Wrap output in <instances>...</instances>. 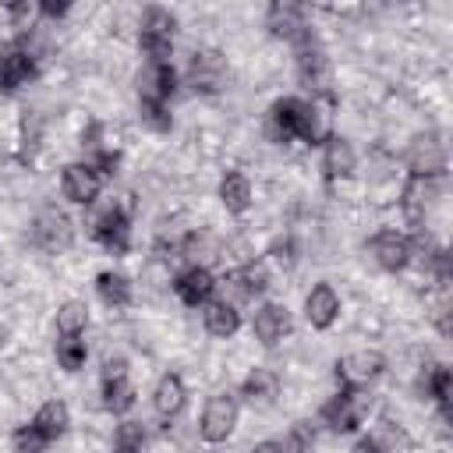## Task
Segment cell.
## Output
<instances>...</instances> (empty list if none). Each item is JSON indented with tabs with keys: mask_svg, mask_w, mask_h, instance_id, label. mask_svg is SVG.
<instances>
[{
	"mask_svg": "<svg viewBox=\"0 0 453 453\" xmlns=\"http://www.w3.org/2000/svg\"><path fill=\"white\" fill-rule=\"evenodd\" d=\"M173 92H177L173 64H145L138 71V99L142 103H170Z\"/></svg>",
	"mask_w": 453,
	"mask_h": 453,
	"instance_id": "cell-14",
	"label": "cell"
},
{
	"mask_svg": "<svg viewBox=\"0 0 453 453\" xmlns=\"http://www.w3.org/2000/svg\"><path fill=\"white\" fill-rule=\"evenodd\" d=\"M85 357H88V347L81 336H60L57 340V365L64 372H81L85 368Z\"/></svg>",
	"mask_w": 453,
	"mask_h": 453,
	"instance_id": "cell-31",
	"label": "cell"
},
{
	"mask_svg": "<svg viewBox=\"0 0 453 453\" xmlns=\"http://www.w3.org/2000/svg\"><path fill=\"white\" fill-rule=\"evenodd\" d=\"M403 163L411 170V177H432L439 180L446 173V145L439 142V134H414L407 142V152H403Z\"/></svg>",
	"mask_w": 453,
	"mask_h": 453,
	"instance_id": "cell-6",
	"label": "cell"
},
{
	"mask_svg": "<svg viewBox=\"0 0 453 453\" xmlns=\"http://www.w3.org/2000/svg\"><path fill=\"white\" fill-rule=\"evenodd\" d=\"M138 117H142L145 127H152V131H159V134L173 127V117H170L166 103H142V99H138Z\"/></svg>",
	"mask_w": 453,
	"mask_h": 453,
	"instance_id": "cell-36",
	"label": "cell"
},
{
	"mask_svg": "<svg viewBox=\"0 0 453 453\" xmlns=\"http://www.w3.org/2000/svg\"><path fill=\"white\" fill-rule=\"evenodd\" d=\"M173 294L180 297V304L188 308H202L205 301L216 297V276L202 265H188L177 280H173Z\"/></svg>",
	"mask_w": 453,
	"mask_h": 453,
	"instance_id": "cell-16",
	"label": "cell"
},
{
	"mask_svg": "<svg viewBox=\"0 0 453 453\" xmlns=\"http://www.w3.org/2000/svg\"><path fill=\"white\" fill-rule=\"evenodd\" d=\"M124 375H127V361H124L120 354L103 361V382H110V379H124Z\"/></svg>",
	"mask_w": 453,
	"mask_h": 453,
	"instance_id": "cell-40",
	"label": "cell"
},
{
	"mask_svg": "<svg viewBox=\"0 0 453 453\" xmlns=\"http://www.w3.org/2000/svg\"><path fill=\"white\" fill-rule=\"evenodd\" d=\"M11 446H14V453H46L50 439H46V435L28 421V425H18V428H14Z\"/></svg>",
	"mask_w": 453,
	"mask_h": 453,
	"instance_id": "cell-34",
	"label": "cell"
},
{
	"mask_svg": "<svg viewBox=\"0 0 453 453\" xmlns=\"http://www.w3.org/2000/svg\"><path fill=\"white\" fill-rule=\"evenodd\" d=\"M219 202H223V209L230 216H244L251 209V180L241 170L223 173V180H219Z\"/></svg>",
	"mask_w": 453,
	"mask_h": 453,
	"instance_id": "cell-24",
	"label": "cell"
},
{
	"mask_svg": "<svg viewBox=\"0 0 453 453\" xmlns=\"http://www.w3.org/2000/svg\"><path fill=\"white\" fill-rule=\"evenodd\" d=\"M297 138L308 145H322L333 138V96H308L297 99Z\"/></svg>",
	"mask_w": 453,
	"mask_h": 453,
	"instance_id": "cell-5",
	"label": "cell"
},
{
	"mask_svg": "<svg viewBox=\"0 0 453 453\" xmlns=\"http://www.w3.org/2000/svg\"><path fill=\"white\" fill-rule=\"evenodd\" d=\"M382 372H386V357L379 350H350L336 361L340 389H368Z\"/></svg>",
	"mask_w": 453,
	"mask_h": 453,
	"instance_id": "cell-7",
	"label": "cell"
},
{
	"mask_svg": "<svg viewBox=\"0 0 453 453\" xmlns=\"http://www.w3.org/2000/svg\"><path fill=\"white\" fill-rule=\"evenodd\" d=\"M32 425L53 442V439H60V435L67 432V425H71V411H67L64 400H46V403L32 414Z\"/></svg>",
	"mask_w": 453,
	"mask_h": 453,
	"instance_id": "cell-25",
	"label": "cell"
},
{
	"mask_svg": "<svg viewBox=\"0 0 453 453\" xmlns=\"http://www.w3.org/2000/svg\"><path fill=\"white\" fill-rule=\"evenodd\" d=\"M4 340H7V326L0 322V347H4Z\"/></svg>",
	"mask_w": 453,
	"mask_h": 453,
	"instance_id": "cell-44",
	"label": "cell"
},
{
	"mask_svg": "<svg viewBox=\"0 0 453 453\" xmlns=\"http://www.w3.org/2000/svg\"><path fill=\"white\" fill-rule=\"evenodd\" d=\"M39 71V60L21 42H0V92H18Z\"/></svg>",
	"mask_w": 453,
	"mask_h": 453,
	"instance_id": "cell-11",
	"label": "cell"
},
{
	"mask_svg": "<svg viewBox=\"0 0 453 453\" xmlns=\"http://www.w3.org/2000/svg\"><path fill=\"white\" fill-rule=\"evenodd\" d=\"M294 60H297V78L311 96H326L329 92V57L319 46V39L308 32L294 42Z\"/></svg>",
	"mask_w": 453,
	"mask_h": 453,
	"instance_id": "cell-4",
	"label": "cell"
},
{
	"mask_svg": "<svg viewBox=\"0 0 453 453\" xmlns=\"http://www.w3.org/2000/svg\"><path fill=\"white\" fill-rule=\"evenodd\" d=\"M251 453H283V446H280V439H262V442H255Z\"/></svg>",
	"mask_w": 453,
	"mask_h": 453,
	"instance_id": "cell-43",
	"label": "cell"
},
{
	"mask_svg": "<svg viewBox=\"0 0 453 453\" xmlns=\"http://www.w3.org/2000/svg\"><path fill=\"white\" fill-rule=\"evenodd\" d=\"M223 81H226V57L219 50H209V46L195 50L191 60H188V85L195 92L212 96V92L223 88Z\"/></svg>",
	"mask_w": 453,
	"mask_h": 453,
	"instance_id": "cell-10",
	"label": "cell"
},
{
	"mask_svg": "<svg viewBox=\"0 0 453 453\" xmlns=\"http://www.w3.org/2000/svg\"><path fill=\"white\" fill-rule=\"evenodd\" d=\"M134 400H138V389H134V382H131L127 375L103 382V407H106L110 414H127V411L134 407Z\"/></svg>",
	"mask_w": 453,
	"mask_h": 453,
	"instance_id": "cell-29",
	"label": "cell"
},
{
	"mask_svg": "<svg viewBox=\"0 0 453 453\" xmlns=\"http://www.w3.org/2000/svg\"><path fill=\"white\" fill-rule=\"evenodd\" d=\"M265 255H269V262H273V265H280V269H294V262H297V248H294V241H290V237L273 241Z\"/></svg>",
	"mask_w": 453,
	"mask_h": 453,
	"instance_id": "cell-39",
	"label": "cell"
},
{
	"mask_svg": "<svg viewBox=\"0 0 453 453\" xmlns=\"http://www.w3.org/2000/svg\"><path fill=\"white\" fill-rule=\"evenodd\" d=\"M7 18L14 28L32 32V25L39 21V4L35 0H14V4H7Z\"/></svg>",
	"mask_w": 453,
	"mask_h": 453,
	"instance_id": "cell-37",
	"label": "cell"
},
{
	"mask_svg": "<svg viewBox=\"0 0 453 453\" xmlns=\"http://www.w3.org/2000/svg\"><path fill=\"white\" fill-rule=\"evenodd\" d=\"M350 453H382V449H379V442H375L372 435H361V439L350 446Z\"/></svg>",
	"mask_w": 453,
	"mask_h": 453,
	"instance_id": "cell-42",
	"label": "cell"
},
{
	"mask_svg": "<svg viewBox=\"0 0 453 453\" xmlns=\"http://www.w3.org/2000/svg\"><path fill=\"white\" fill-rule=\"evenodd\" d=\"M202 326H205L209 336H216V340H230V336L241 329V311H237L234 304L212 297V301L202 304Z\"/></svg>",
	"mask_w": 453,
	"mask_h": 453,
	"instance_id": "cell-21",
	"label": "cell"
},
{
	"mask_svg": "<svg viewBox=\"0 0 453 453\" xmlns=\"http://www.w3.org/2000/svg\"><path fill=\"white\" fill-rule=\"evenodd\" d=\"M237 273H241V280H244L248 297L265 294V287H269V269H265V262H248V265H241Z\"/></svg>",
	"mask_w": 453,
	"mask_h": 453,
	"instance_id": "cell-38",
	"label": "cell"
},
{
	"mask_svg": "<svg viewBox=\"0 0 453 453\" xmlns=\"http://www.w3.org/2000/svg\"><path fill=\"white\" fill-rule=\"evenodd\" d=\"M372 439L379 442L382 453H411V439H407V432H403L400 425H393V421H382L379 432H375Z\"/></svg>",
	"mask_w": 453,
	"mask_h": 453,
	"instance_id": "cell-33",
	"label": "cell"
},
{
	"mask_svg": "<svg viewBox=\"0 0 453 453\" xmlns=\"http://www.w3.org/2000/svg\"><path fill=\"white\" fill-rule=\"evenodd\" d=\"M262 131L273 145H287L297 138V96H287V99H276L269 110H265V120H262Z\"/></svg>",
	"mask_w": 453,
	"mask_h": 453,
	"instance_id": "cell-15",
	"label": "cell"
},
{
	"mask_svg": "<svg viewBox=\"0 0 453 453\" xmlns=\"http://www.w3.org/2000/svg\"><path fill=\"white\" fill-rule=\"evenodd\" d=\"M265 28L276 35V39H287V42H297L301 35H308V21H304V11L297 4H287V0H276L269 11H265Z\"/></svg>",
	"mask_w": 453,
	"mask_h": 453,
	"instance_id": "cell-18",
	"label": "cell"
},
{
	"mask_svg": "<svg viewBox=\"0 0 453 453\" xmlns=\"http://www.w3.org/2000/svg\"><path fill=\"white\" fill-rule=\"evenodd\" d=\"M67 11H71L67 4H50V0H46V4H39V18H64Z\"/></svg>",
	"mask_w": 453,
	"mask_h": 453,
	"instance_id": "cell-41",
	"label": "cell"
},
{
	"mask_svg": "<svg viewBox=\"0 0 453 453\" xmlns=\"http://www.w3.org/2000/svg\"><path fill=\"white\" fill-rule=\"evenodd\" d=\"M88 329V304L85 301H64L57 308V333L60 336H81Z\"/></svg>",
	"mask_w": 453,
	"mask_h": 453,
	"instance_id": "cell-30",
	"label": "cell"
},
{
	"mask_svg": "<svg viewBox=\"0 0 453 453\" xmlns=\"http://www.w3.org/2000/svg\"><path fill=\"white\" fill-rule=\"evenodd\" d=\"M319 418H322L333 432H340V435L354 432V428L365 421V393H361V389H340L336 396H329V400L322 403Z\"/></svg>",
	"mask_w": 453,
	"mask_h": 453,
	"instance_id": "cell-9",
	"label": "cell"
},
{
	"mask_svg": "<svg viewBox=\"0 0 453 453\" xmlns=\"http://www.w3.org/2000/svg\"><path fill=\"white\" fill-rule=\"evenodd\" d=\"M237 418H241V403H237V396L230 393V389H223V393H212L209 400H205V411H202V418H198V435L205 439V442H226L230 435H234V428H237Z\"/></svg>",
	"mask_w": 453,
	"mask_h": 453,
	"instance_id": "cell-3",
	"label": "cell"
},
{
	"mask_svg": "<svg viewBox=\"0 0 453 453\" xmlns=\"http://www.w3.org/2000/svg\"><path fill=\"white\" fill-rule=\"evenodd\" d=\"M418 386H421V393L432 396L439 407H449V396H453V375H449L446 365H428V368L421 372Z\"/></svg>",
	"mask_w": 453,
	"mask_h": 453,
	"instance_id": "cell-27",
	"label": "cell"
},
{
	"mask_svg": "<svg viewBox=\"0 0 453 453\" xmlns=\"http://www.w3.org/2000/svg\"><path fill=\"white\" fill-rule=\"evenodd\" d=\"M435 195H439V180H432V177H411L403 184V216L414 226H421L425 209L435 202Z\"/></svg>",
	"mask_w": 453,
	"mask_h": 453,
	"instance_id": "cell-22",
	"label": "cell"
},
{
	"mask_svg": "<svg viewBox=\"0 0 453 453\" xmlns=\"http://www.w3.org/2000/svg\"><path fill=\"white\" fill-rule=\"evenodd\" d=\"M145 446V428L138 421H120L113 432V449L117 453H142Z\"/></svg>",
	"mask_w": 453,
	"mask_h": 453,
	"instance_id": "cell-35",
	"label": "cell"
},
{
	"mask_svg": "<svg viewBox=\"0 0 453 453\" xmlns=\"http://www.w3.org/2000/svg\"><path fill=\"white\" fill-rule=\"evenodd\" d=\"M276 389H280V379L269 368H251L248 379L241 382V396H248L251 403H273Z\"/></svg>",
	"mask_w": 453,
	"mask_h": 453,
	"instance_id": "cell-28",
	"label": "cell"
},
{
	"mask_svg": "<svg viewBox=\"0 0 453 453\" xmlns=\"http://www.w3.org/2000/svg\"><path fill=\"white\" fill-rule=\"evenodd\" d=\"M131 198L134 195L113 198L92 216V237L113 255H124L131 248Z\"/></svg>",
	"mask_w": 453,
	"mask_h": 453,
	"instance_id": "cell-1",
	"label": "cell"
},
{
	"mask_svg": "<svg viewBox=\"0 0 453 453\" xmlns=\"http://www.w3.org/2000/svg\"><path fill=\"white\" fill-rule=\"evenodd\" d=\"M60 191L74 205H92L99 198V191H103V177L85 159H78V163H67L60 170Z\"/></svg>",
	"mask_w": 453,
	"mask_h": 453,
	"instance_id": "cell-12",
	"label": "cell"
},
{
	"mask_svg": "<svg viewBox=\"0 0 453 453\" xmlns=\"http://www.w3.org/2000/svg\"><path fill=\"white\" fill-rule=\"evenodd\" d=\"M184 400H188V389H184L180 375H173V372H166L152 389V407L159 418H177L184 411Z\"/></svg>",
	"mask_w": 453,
	"mask_h": 453,
	"instance_id": "cell-23",
	"label": "cell"
},
{
	"mask_svg": "<svg viewBox=\"0 0 453 453\" xmlns=\"http://www.w3.org/2000/svg\"><path fill=\"white\" fill-rule=\"evenodd\" d=\"M251 333L262 347H276L287 333H290V311L276 301H265L255 308V319H251Z\"/></svg>",
	"mask_w": 453,
	"mask_h": 453,
	"instance_id": "cell-17",
	"label": "cell"
},
{
	"mask_svg": "<svg viewBox=\"0 0 453 453\" xmlns=\"http://www.w3.org/2000/svg\"><path fill=\"white\" fill-rule=\"evenodd\" d=\"M304 319L311 329H329L340 319V294L329 283H315L304 297Z\"/></svg>",
	"mask_w": 453,
	"mask_h": 453,
	"instance_id": "cell-19",
	"label": "cell"
},
{
	"mask_svg": "<svg viewBox=\"0 0 453 453\" xmlns=\"http://www.w3.org/2000/svg\"><path fill=\"white\" fill-rule=\"evenodd\" d=\"M32 241H35L46 255H60V251L71 248L74 226H71V219H67L60 209L46 205V209H39L35 219H32Z\"/></svg>",
	"mask_w": 453,
	"mask_h": 453,
	"instance_id": "cell-8",
	"label": "cell"
},
{
	"mask_svg": "<svg viewBox=\"0 0 453 453\" xmlns=\"http://www.w3.org/2000/svg\"><path fill=\"white\" fill-rule=\"evenodd\" d=\"M354 170H357L354 145L347 138H340V134L326 138L322 142V173H326V180H347Z\"/></svg>",
	"mask_w": 453,
	"mask_h": 453,
	"instance_id": "cell-20",
	"label": "cell"
},
{
	"mask_svg": "<svg viewBox=\"0 0 453 453\" xmlns=\"http://www.w3.org/2000/svg\"><path fill=\"white\" fill-rule=\"evenodd\" d=\"M96 294L103 304L110 308H127L131 304V280L124 273H113V269H103L96 276Z\"/></svg>",
	"mask_w": 453,
	"mask_h": 453,
	"instance_id": "cell-26",
	"label": "cell"
},
{
	"mask_svg": "<svg viewBox=\"0 0 453 453\" xmlns=\"http://www.w3.org/2000/svg\"><path fill=\"white\" fill-rule=\"evenodd\" d=\"M280 446H283V453H311V446H315V428H311L308 421H294V425L287 428V435L280 439Z\"/></svg>",
	"mask_w": 453,
	"mask_h": 453,
	"instance_id": "cell-32",
	"label": "cell"
},
{
	"mask_svg": "<svg viewBox=\"0 0 453 453\" xmlns=\"http://www.w3.org/2000/svg\"><path fill=\"white\" fill-rule=\"evenodd\" d=\"M173 32H177V18L166 7H145L138 46H142L149 64H170V57H173Z\"/></svg>",
	"mask_w": 453,
	"mask_h": 453,
	"instance_id": "cell-2",
	"label": "cell"
},
{
	"mask_svg": "<svg viewBox=\"0 0 453 453\" xmlns=\"http://www.w3.org/2000/svg\"><path fill=\"white\" fill-rule=\"evenodd\" d=\"M368 251H372L375 265L386 269V273H400V269L411 265V237L400 234V230H379L372 237Z\"/></svg>",
	"mask_w": 453,
	"mask_h": 453,
	"instance_id": "cell-13",
	"label": "cell"
}]
</instances>
